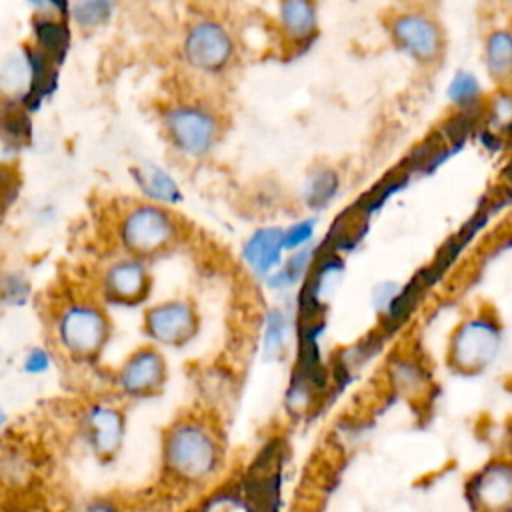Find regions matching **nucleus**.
Wrapping results in <instances>:
<instances>
[{
  "instance_id": "f257e3e1",
  "label": "nucleus",
  "mask_w": 512,
  "mask_h": 512,
  "mask_svg": "<svg viewBox=\"0 0 512 512\" xmlns=\"http://www.w3.org/2000/svg\"><path fill=\"white\" fill-rule=\"evenodd\" d=\"M226 444L220 426L206 414L176 416L162 432L160 470L178 492L208 488L224 470Z\"/></svg>"
},
{
  "instance_id": "f03ea898",
  "label": "nucleus",
  "mask_w": 512,
  "mask_h": 512,
  "mask_svg": "<svg viewBox=\"0 0 512 512\" xmlns=\"http://www.w3.org/2000/svg\"><path fill=\"white\" fill-rule=\"evenodd\" d=\"M184 236V224L174 208L144 200L124 206L114 220V240L122 254L150 262L176 248Z\"/></svg>"
},
{
  "instance_id": "7ed1b4c3",
  "label": "nucleus",
  "mask_w": 512,
  "mask_h": 512,
  "mask_svg": "<svg viewBox=\"0 0 512 512\" xmlns=\"http://www.w3.org/2000/svg\"><path fill=\"white\" fill-rule=\"evenodd\" d=\"M56 348L72 362L98 360L112 338V320L100 298H70L52 316Z\"/></svg>"
},
{
  "instance_id": "20e7f679",
  "label": "nucleus",
  "mask_w": 512,
  "mask_h": 512,
  "mask_svg": "<svg viewBox=\"0 0 512 512\" xmlns=\"http://www.w3.org/2000/svg\"><path fill=\"white\" fill-rule=\"evenodd\" d=\"M160 130L170 148L186 160H202L224 136L222 114L204 100H174L160 112Z\"/></svg>"
},
{
  "instance_id": "39448f33",
  "label": "nucleus",
  "mask_w": 512,
  "mask_h": 512,
  "mask_svg": "<svg viewBox=\"0 0 512 512\" xmlns=\"http://www.w3.org/2000/svg\"><path fill=\"white\" fill-rule=\"evenodd\" d=\"M502 344V324L488 310H476L462 318L450 332L446 364L452 372L472 376L484 372L498 356Z\"/></svg>"
},
{
  "instance_id": "423d86ee",
  "label": "nucleus",
  "mask_w": 512,
  "mask_h": 512,
  "mask_svg": "<svg viewBox=\"0 0 512 512\" xmlns=\"http://www.w3.org/2000/svg\"><path fill=\"white\" fill-rule=\"evenodd\" d=\"M182 60L200 76L228 72L238 56V42L226 22L216 16L192 18L182 34Z\"/></svg>"
},
{
  "instance_id": "0eeeda50",
  "label": "nucleus",
  "mask_w": 512,
  "mask_h": 512,
  "mask_svg": "<svg viewBox=\"0 0 512 512\" xmlns=\"http://www.w3.org/2000/svg\"><path fill=\"white\" fill-rule=\"evenodd\" d=\"M392 44L420 66H436L446 52L440 20L422 8H400L386 18Z\"/></svg>"
},
{
  "instance_id": "6e6552de",
  "label": "nucleus",
  "mask_w": 512,
  "mask_h": 512,
  "mask_svg": "<svg viewBox=\"0 0 512 512\" xmlns=\"http://www.w3.org/2000/svg\"><path fill=\"white\" fill-rule=\"evenodd\" d=\"M82 446L100 462H110L124 446L128 422L120 404L112 400L86 402L76 418Z\"/></svg>"
},
{
  "instance_id": "1a4fd4ad",
  "label": "nucleus",
  "mask_w": 512,
  "mask_h": 512,
  "mask_svg": "<svg viewBox=\"0 0 512 512\" xmlns=\"http://www.w3.org/2000/svg\"><path fill=\"white\" fill-rule=\"evenodd\" d=\"M142 332L158 348H182L200 332V312L190 298H168L148 306Z\"/></svg>"
},
{
  "instance_id": "9d476101",
  "label": "nucleus",
  "mask_w": 512,
  "mask_h": 512,
  "mask_svg": "<svg viewBox=\"0 0 512 512\" xmlns=\"http://www.w3.org/2000/svg\"><path fill=\"white\" fill-rule=\"evenodd\" d=\"M168 382V362L154 344L134 348L114 370L112 386L118 396L144 400L162 392Z\"/></svg>"
},
{
  "instance_id": "9b49d317",
  "label": "nucleus",
  "mask_w": 512,
  "mask_h": 512,
  "mask_svg": "<svg viewBox=\"0 0 512 512\" xmlns=\"http://www.w3.org/2000/svg\"><path fill=\"white\" fill-rule=\"evenodd\" d=\"M152 292L150 262L118 254L112 256L98 272L100 302L116 306H138Z\"/></svg>"
},
{
  "instance_id": "f8f14e48",
  "label": "nucleus",
  "mask_w": 512,
  "mask_h": 512,
  "mask_svg": "<svg viewBox=\"0 0 512 512\" xmlns=\"http://www.w3.org/2000/svg\"><path fill=\"white\" fill-rule=\"evenodd\" d=\"M472 512H512V460L494 458L466 482Z\"/></svg>"
},
{
  "instance_id": "ddd939ff",
  "label": "nucleus",
  "mask_w": 512,
  "mask_h": 512,
  "mask_svg": "<svg viewBox=\"0 0 512 512\" xmlns=\"http://www.w3.org/2000/svg\"><path fill=\"white\" fill-rule=\"evenodd\" d=\"M276 32H278L280 42L290 50L308 46L314 40V36L318 34L316 4L304 2V0L282 2L278 6Z\"/></svg>"
},
{
  "instance_id": "4468645a",
  "label": "nucleus",
  "mask_w": 512,
  "mask_h": 512,
  "mask_svg": "<svg viewBox=\"0 0 512 512\" xmlns=\"http://www.w3.org/2000/svg\"><path fill=\"white\" fill-rule=\"evenodd\" d=\"M284 252V228L278 226L258 228L246 238L242 246V258L246 266L262 278H268L282 264Z\"/></svg>"
},
{
  "instance_id": "2eb2a0df",
  "label": "nucleus",
  "mask_w": 512,
  "mask_h": 512,
  "mask_svg": "<svg viewBox=\"0 0 512 512\" xmlns=\"http://www.w3.org/2000/svg\"><path fill=\"white\" fill-rule=\"evenodd\" d=\"M130 174L144 202L174 208L182 200L180 184L164 166L144 160L134 164L130 168Z\"/></svg>"
},
{
  "instance_id": "dca6fc26",
  "label": "nucleus",
  "mask_w": 512,
  "mask_h": 512,
  "mask_svg": "<svg viewBox=\"0 0 512 512\" xmlns=\"http://www.w3.org/2000/svg\"><path fill=\"white\" fill-rule=\"evenodd\" d=\"M482 60L488 76L508 88L512 82V24H500L484 34Z\"/></svg>"
},
{
  "instance_id": "f3484780",
  "label": "nucleus",
  "mask_w": 512,
  "mask_h": 512,
  "mask_svg": "<svg viewBox=\"0 0 512 512\" xmlns=\"http://www.w3.org/2000/svg\"><path fill=\"white\" fill-rule=\"evenodd\" d=\"M26 142V122L18 102L0 104V174L12 172Z\"/></svg>"
},
{
  "instance_id": "a211bd4d",
  "label": "nucleus",
  "mask_w": 512,
  "mask_h": 512,
  "mask_svg": "<svg viewBox=\"0 0 512 512\" xmlns=\"http://www.w3.org/2000/svg\"><path fill=\"white\" fill-rule=\"evenodd\" d=\"M114 10L116 4L108 0H84L68 4V18L74 22L76 28L84 32H94L112 20Z\"/></svg>"
},
{
  "instance_id": "6ab92c4d",
  "label": "nucleus",
  "mask_w": 512,
  "mask_h": 512,
  "mask_svg": "<svg viewBox=\"0 0 512 512\" xmlns=\"http://www.w3.org/2000/svg\"><path fill=\"white\" fill-rule=\"evenodd\" d=\"M34 48L44 52L50 60L64 54L70 34L64 20H32Z\"/></svg>"
},
{
  "instance_id": "aec40b11",
  "label": "nucleus",
  "mask_w": 512,
  "mask_h": 512,
  "mask_svg": "<svg viewBox=\"0 0 512 512\" xmlns=\"http://www.w3.org/2000/svg\"><path fill=\"white\" fill-rule=\"evenodd\" d=\"M338 186H340L338 174L328 166H320V168L312 170V174L306 178L304 198L310 206L320 208L336 196Z\"/></svg>"
},
{
  "instance_id": "412c9836",
  "label": "nucleus",
  "mask_w": 512,
  "mask_h": 512,
  "mask_svg": "<svg viewBox=\"0 0 512 512\" xmlns=\"http://www.w3.org/2000/svg\"><path fill=\"white\" fill-rule=\"evenodd\" d=\"M290 338V318L282 310H272L266 316L264 326V354L268 358H278Z\"/></svg>"
},
{
  "instance_id": "4be33fe9",
  "label": "nucleus",
  "mask_w": 512,
  "mask_h": 512,
  "mask_svg": "<svg viewBox=\"0 0 512 512\" xmlns=\"http://www.w3.org/2000/svg\"><path fill=\"white\" fill-rule=\"evenodd\" d=\"M448 98L458 108L476 106L478 100L482 98V86L474 74L460 70L448 84Z\"/></svg>"
},
{
  "instance_id": "5701e85b",
  "label": "nucleus",
  "mask_w": 512,
  "mask_h": 512,
  "mask_svg": "<svg viewBox=\"0 0 512 512\" xmlns=\"http://www.w3.org/2000/svg\"><path fill=\"white\" fill-rule=\"evenodd\" d=\"M314 236V222L312 220H300L284 228V250L296 252L302 248H308V242Z\"/></svg>"
},
{
  "instance_id": "b1692460",
  "label": "nucleus",
  "mask_w": 512,
  "mask_h": 512,
  "mask_svg": "<svg viewBox=\"0 0 512 512\" xmlns=\"http://www.w3.org/2000/svg\"><path fill=\"white\" fill-rule=\"evenodd\" d=\"M52 366V354L44 346H32L22 356V370L30 376L46 374Z\"/></svg>"
},
{
  "instance_id": "393cba45",
  "label": "nucleus",
  "mask_w": 512,
  "mask_h": 512,
  "mask_svg": "<svg viewBox=\"0 0 512 512\" xmlns=\"http://www.w3.org/2000/svg\"><path fill=\"white\" fill-rule=\"evenodd\" d=\"M28 296V282L20 274H8L0 282V298L8 304H20Z\"/></svg>"
},
{
  "instance_id": "a878e982",
  "label": "nucleus",
  "mask_w": 512,
  "mask_h": 512,
  "mask_svg": "<svg viewBox=\"0 0 512 512\" xmlns=\"http://www.w3.org/2000/svg\"><path fill=\"white\" fill-rule=\"evenodd\" d=\"M490 114L500 126H510L512 124V94L508 88H500L498 94L490 100Z\"/></svg>"
},
{
  "instance_id": "bb28decb",
  "label": "nucleus",
  "mask_w": 512,
  "mask_h": 512,
  "mask_svg": "<svg viewBox=\"0 0 512 512\" xmlns=\"http://www.w3.org/2000/svg\"><path fill=\"white\" fill-rule=\"evenodd\" d=\"M396 384L402 388V390H408V392H414L416 388H420V384L426 382V378L420 374V368L412 362H400L396 366Z\"/></svg>"
},
{
  "instance_id": "cd10ccee",
  "label": "nucleus",
  "mask_w": 512,
  "mask_h": 512,
  "mask_svg": "<svg viewBox=\"0 0 512 512\" xmlns=\"http://www.w3.org/2000/svg\"><path fill=\"white\" fill-rule=\"evenodd\" d=\"M76 512H126L124 504L112 496H92L76 506Z\"/></svg>"
},
{
  "instance_id": "c85d7f7f",
  "label": "nucleus",
  "mask_w": 512,
  "mask_h": 512,
  "mask_svg": "<svg viewBox=\"0 0 512 512\" xmlns=\"http://www.w3.org/2000/svg\"><path fill=\"white\" fill-rule=\"evenodd\" d=\"M6 424H8V416H6V410L0 406V436L6 430Z\"/></svg>"
},
{
  "instance_id": "c756f323",
  "label": "nucleus",
  "mask_w": 512,
  "mask_h": 512,
  "mask_svg": "<svg viewBox=\"0 0 512 512\" xmlns=\"http://www.w3.org/2000/svg\"><path fill=\"white\" fill-rule=\"evenodd\" d=\"M182 512H196V510H182Z\"/></svg>"
}]
</instances>
